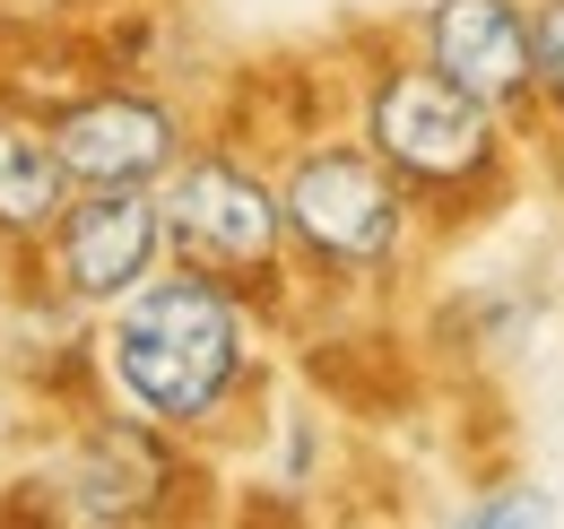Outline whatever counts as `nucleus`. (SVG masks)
<instances>
[{
    "label": "nucleus",
    "mask_w": 564,
    "mask_h": 529,
    "mask_svg": "<svg viewBox=\"0 0 564 529\" xmlns=\"http://www.w3.org/2000/svg\"><path fill=\"white\" fill-rule=\"evenodd\" d=\"M156 261H165L156 192H70L62 217L35 235V252H18V278L44 287L62 313L96 322V313H113Z\"/></svg>",
    "instance_id": "nucleus-7"
},
{
    "label": "nucleus",
    "mask_w": 564,
    "mask_h": 529,
    "mask_svg": "<svg viewBox=\"0 0 564 529\" xmlns=\"http://www.w3.org/2000/svg\"><path fill=\"white\" fill-rule=\"evenodd\" d=\"M9 295H18V252H0V322H9Z\"/></svg>",
    "instance_id": "nucleus-14"
},
{
    "label": "nucleus",
    "mask_w": 564,
    "mask_h": 529,
    "mask_svg": "<svg viewBox=\"0 0 564 529\" xmlns=\"http://www.w3.org/2000/svg\"><path fill=\"white\" fill-rule=\"evenodd\" d=\"M156 226H165V261L209 269L270 331H286L304 313V287H295V261H286V226H279V183H270V156L243 131L192 122L183 156L156 174Z\"/></svg>",
    "instance_id": "nucleus-5"
},
{
    "label": "nucleus",
    "mask_w": 564,
    "mask_h": 529,
    "mask_svg": "<svg viewBox=\"0 0 564 529\" xmlns=\"http://www.w3.org/2000/svg\"><path fill=\"white\" fill-rule=\"evenodd\" d=\"M87 356L105 399L200 443L209 461L252 434L270 391V322L192 261H156L113 313H96Z\"/></svg>",
    "instance_id": "nucleus-2"
},
{
    "label": "nucleus",
    "mask_w": 564,
    "mask_h": 529,
    "mask_svg": "<svg viewBox=\"0 0 564 529\" xmlns=\"http://www.w3.org/2000/svg\"><path fill=\"white\" fill-rule=\"evenodd\" d=\"M9 495H26L18 504L26 521L62 529H165L209 512L217 461L200 443L148 425L122 399H87V408L44 417V443L9 477Z\"/></svg>",
    "instance_id": "nucleus-4"
},
{
    "label": "nucleus",
    "mask_w": 564,
    "mask_h": 529,
    "mask_svg": "<svg viewBox=\"0 0 564 529\" xmlns=\"http://www.w3.org/2000/svg\"><path fill=\"white\" fill-rule=\"evenodd\" d=\"M330 105L425 208L434 244L469 235L521 199V139L495 122L478 96H460L434 62H417L391 26L348 35L330 53Z\"/></svg>",
    "instance_id": "nucleus-3"
},
{
    "label": "nucleus",
    "mask_w": 564,
    "mask_h": 529,
    "mask_svg": "<svg viewBox=\"0 0 564 529\" xmlns=\"http://www.w3.org/2000/svg\"><path fill=\"white\" fill-rule=\"evenodd\" d=\"M105 9H131V0H0V44H35V35H78V26H96Z\"/></svg>",
    "instance_id": "nucleus-11"
},
{
    "label": "nucleus",
    "mask_w": 564,
    "mask_h": 529,
    "mask_svg": "<svg viewBox=\"0 0 564 529\" xmlns=\"http://www.w3.org/2000/svg\"><path fill=\"white\" fill-rule=\"evenodd\" d=\"M226 131H243L270 156V183H279V226H286V261L304 304H365V295H400L443 244L425 226V208L400 192V174L339 122L330 105V78H295V105L286 114H209Z\"/></svg>",
    "instance_id": "nucleus-1"
},
{
    "label": "nucleus",
    "mask_w": 564,
    "mask_h": 529,
    "mask_svg": "<svg viewBox=\"0 0 564 529\" xmlns=\"http://www.w3.org/2000/svg\"><path fill=\"white\" fill-rule=\"evenodd\" d=\"M530 114H539L530 148L564 156V0H530Z\"/></svg>",
    "instance_id": "nucleus-10"
},
{
    "label": "nucleus",
    "mask_w": 564,
    "mask_h": 529,
    "mask_svg": "<svg viewBox=\"0 0 564 529\" xmlns=\"http://www.w3.org/2000/svg\"><path fill=\"white\" fill-rule=\"evenodd\" d=\"M35 122L53 139L70 192H156V174L183 156L200 114H183V96H165L148 69L96 62L53 105H35Z\"/></svg>",
    "instance_id": "nucleus-6"
},
{
    "label": "nucleus",
    "mask_w": 564,
    "mask_h": 529,
    "mask_svg": "<svg viewBox=\"0 0 564 529\" xmlns=\"http://www.w3.org/2000/svg\"><path fill=\"white\" fill-rule=\"evenodd\" d=\"M26 417H35V408H26V391H18V374L0 365V443H18V434H26Z\"/></svg>",
    "instance_id": "nucleus-13"
},
{
    "label": "nucleus",
    "mask_w": 564,
    "mask_h": 529,
    "mask_svg": "<svg viewBox=\"0 0 564 529\" xmlns=\"http://www.w3.org/2000/svg\"><path fill=\"white\" fill-rule=\"evenodd\" d=\"M62 199H70V174L35 122V105H18L0 87V252H35V235L62 217Z\"/></svg>",
    "instance_id": "nucleus-9"
},
{
    "label": "nucleus",
    "mask_w": 564,
    "mask_h": 529,
    "mask_svg": "<svg viewBox=\"0 0 564 529\" xmlns=\"http://www.w3.org/2000/svg\"><path fill=\"white\" fill-rule=\"evenodd\" d=\"M547 521H556V495H547L539 477L495 486V495H469V504H460V529H547Z\"/></svg>",
    "instance_id": "nucleus-12"
},
{
    "label": "nucleus",
    "mask_w": 564,
    "mask_h": 529,
    "mask_svg": "<svg viewBox=\"0 0 564 529\" xmlns=\"http://www.w3.org/2000/svg\"><path fill=\"white\" fill-rule=\"evenodd\" d=\"M400 44L434 62L460 96H478L503 131L539 139V114H530V0H417Z\"/></svg>",
    "instance_id": "nucleus-8"
}]
</instances>
